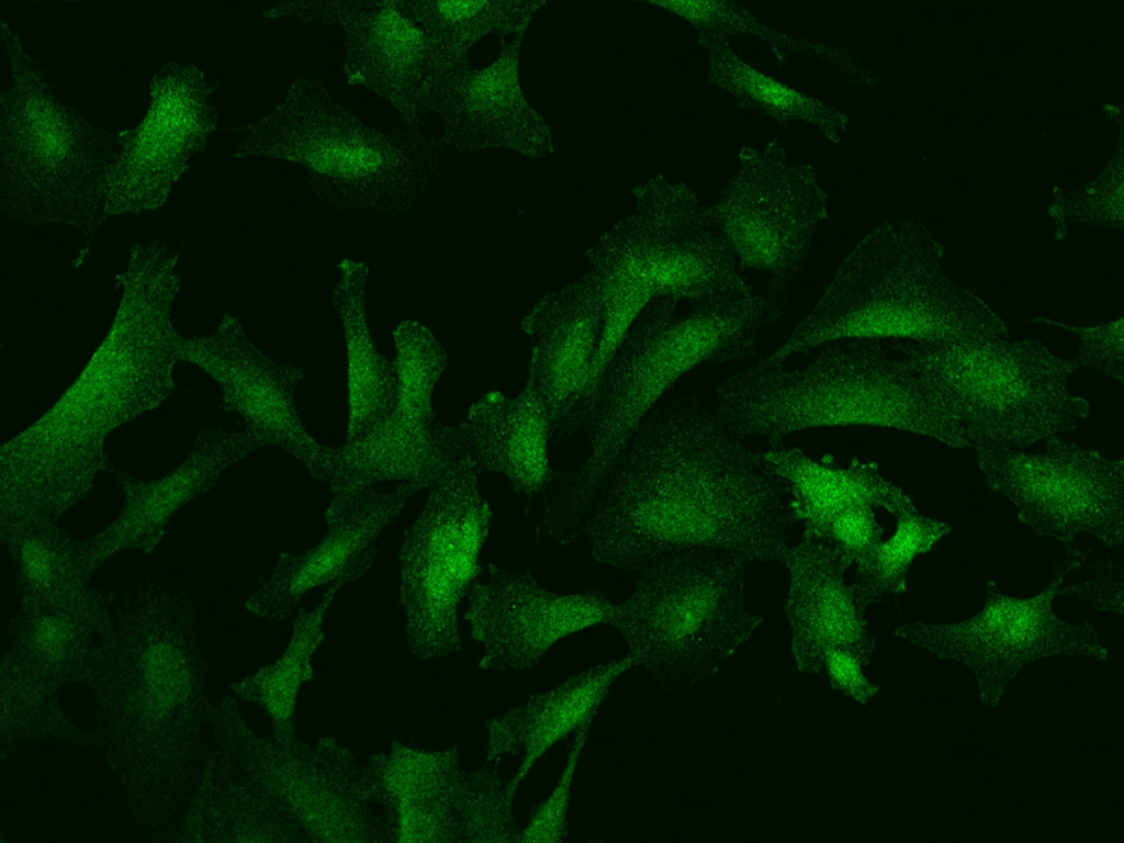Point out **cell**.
Instances as JSON below:
<instances>
[{"instance_id": "obj_4", "label": "cell", "mask_w": 1124, "mask_h": 843, "mask_svg": "<svg viewBox=\"0 0 1124 843\" xmlns=\"http://www.w3.org/2000/svg\"><path fill=\"white\" fill-rule=\"evenodd\" d=\"M1007 324L944 267L913 221L885 224L842 261L824 291L763 363L840 338L923 342L1009 337Z\"/></svg>"}, {"instance_id": "obj_10", "label": "cell", "mask_w": 1124, "mask_h": 843, "mask_svg": "<svg viewBox=\"0 0 1124 843\" xmlns=\"http://www.w3.org/2000/svg\"><path fill=\"white\" fill-rule=\"evenodd\" d=\"M615 606L599 592L549 589L531 567L491 563L470 591L467 620L483 651L481 668L519 672L536 666L563 638L609 625Z\"/></svg>"}, {"instance_id": "obj_16", "label": "cell", "mask_w": 1124, "mask_h": 843, "mask_svg": "<svg viewBox=\"0 0 1124 843\" xmlns=\"http://www.w3.org/2000/svg\"><path fill=\"white\" fill-rule=\"evenodd\" d=\"M789 575L788 610L805 642L851 641L863 623L845 580L848 570L823 540L801 537L782 559Z\"/></svg>"}, {"instance_id": "obj_7", "label": "cell", "mask_w": 1124, "mask_h": 843, "mask_svg": "<svg viewBox=\"0 0 1124 843\" xmlns=\"http://www.w3.org/2000/svg\"><path fill=\"white\" fill-rule=\"evenodd\" d=\"M445 468L407 529L398 553L400 588L415 633L459 642L458 607L479 576L493 519L481 470L454 426L438 429Z\"/></svg>"}, {"instance_id": "obj_14", "label": "cell", "mask_w": 1124, "mask_h": 843, "mask_svg": "<svg viewBox=\"0 0 1124 843\" xmlns=\"http://www.w3.org/2000/svg\"><path fill=\"white\" fill-rule=\"evenodd\" d=\"M636 666L628 653L616 661L599 663L487 720V766L507 757H520L519 767L507 782L514 798L537 761L572 731L591 723L616 679Z\"/></svg>"}, {"instance_id": "obj_2", "label": "cell", "mask_w": 1124, "mask_h": 843, "mask_svg": "<svg viewBox=\"0 0 1124 843\" xmlns=\"http://www.w3.org/2000/svg\"><path fill=\"white\" fill-rule=\"evenodd\" d=\"M715 408L743 438L769 443L809 429L870 426L965 448L956 422L898 339L840 338L777 363L753 360L717 384Z\"/></svg>"}, {"instance_id": "obj_17", "label": "cell", "mask_w": 1124, "mask_h": 843, "mask_svg": "<svg viewBox=\"0 0 1124 843\" xmlns=\"http://www.w3.org/2000/svg\"><path fill=\"white\" fill-rule=\"evenodd\" d=\"M897 527L853 567V592L863 603L900 593L915 558L948 535L952 526L917 509L895 517Z\"/></svg>"}, {"instance_id": "obj_3", "label": "cell", "mask_w": 1124, "mask_h": 843, "mask_svg": "<svg viewBox=\"0 0 1124 843\" xmlns=\"http://www.w3.org/2000/svg\"><path fill=\"white\" fill-rule=\"evenodd\" d=\"M774 315L760 294L732 301L657 299L629 327L603 370L584 435L586 452L560 476L553 501L565 516H588L628 441L687 373L755 357Z\"/></svg>"}, {"instance_id": "obj_18", "label": "cell", "mask_w": 1124, "mask_h": 843, "mask_svg": "<svg viewBox=\"0 0 1124 843\" xmlns=\"http://www.w3.org/2000/svg\"><path fill=\"white\" fill-rule=\"evenodd\" d=\"M591 723L577 730L571 751L552 794L543 801L527 827L518 833L516 841L559 842L567 833L566 812L574 772L581 751L587 740Z\"/></svg>"}, {"instance_id": "obj_12", "label": "cell", "mask_w": 1124, "mask_h": 843, "mask_svg": "<svg viewBox=\"0 0 1124 843\" xmlns=\"http://www.w3.org/2000/svg\"><path fill=\"white\" fill-rule=\"evenodd\" d=\"M418 490L409 483L376 490L326 525L315 544L281 553L262 582L258 595L262 607L279 614L317 586L364 576L375 563L381 536Z\"/></svg>"}, {"instance_id": "obj_20", "label": "cell", "mask_w": 1124, "mask_h": 843, "mask_svg": "<svg viewBox=\"0 0 1124 843\" xmlns=\"http://www.w3.org/2000/svg\"><path fill=\"white\" fill-rule=\"evenodd\" d=\"M875 509L861 506L841 513L831 521L822 538L847 569L854 566L881 540L883 529Z\"/></svg>"}, {"instance_id": "obj_11", "label": "cell", "mask_w": 1124, "mask_h": 843, "mask_svg": "<svg viewBox=\"0 0 1124 843\" xmlns=\"http://www.w3.org/2000/svg\"><path fill=\"white\" fill-rule=\"evenodd\" d=\"M531 342L527 385L538 396L550 441L584 436L587 387L603 331V307L588 270L567 285L543 295L526 315Z\"/></svg>"}, {"instance_id": "obj_19", "label": "cell", "mask_w": 1124, "mask_h": 843, "mask_svg": "<svg viewBox=\"0 0 1124 843\" xmlns=\"http://www.w3.org/2000/svg\"><path fill=\"white\" fill-rule=\"evenodd\" d=\"M1077 337L1078 355L1076 367L1087 368L1097 374L1122 382L1123 380V318L1102 322L1092 326H1068Z\"/></svg>"}, {"instance_id": "obj_8", "label": "cell", "mask_w": 1124, "mask_h": 843, "mask_svg": "<svg viewBox=\"0 0 1124 843\" xmlns=\"http://www.w3.org/2000/svg\"><path fill=\"white\" fill-rule=\"evenodd\" d=\"M748 563L697 549L670 553L639 572L609 621L637 666L655 671L688 645L746 632L755 623L745 607Z\"/></svg>"}, {"instance_id": "obj_5", "label": "cell", "mask_w": 1124, "mask_h": 843, "mask_svg": "<svg viewBox=\"0 0 1124 843\" xmlns=\"http://www.w3.org/2000/svg\"><path fill=\"white\" fill-rule=\"evenodd\" d=\"M898 342L976 452L1063 437L1090 413L1070 382L1076 363L1036 339Z\"/></svg>"}, {"instance_id": "obj_15", "label": "cell", "mask_w": 1124, "mask_h": 843, "mask_svg": "<svg viewBox=\"0 0 1124 843\" xmlns=\"http://www.w3.org/2000/svg\"><path fill=\"white\" fill-rule=\"evenodd\" d=\"M763 453L788 488L802 537L822 540L831 521L855 507L883 508L895 517L917 509L913 501L887 480L874 461H819L784 442L769 443Z\"/></svg>"}, {"instance_id": "obj_6", "label": "cell", "mask_w": 1124, "mask_h": 843, "mask_svg": "<svg viewBox=\"0 0 1124 843\" xmlns=\"http://www.w3.org/2000/svg\"><path fill=\"white\" fill-rule=\"evenodd\" d=\"M708 228L694 212H664L593 250L589 271L603 307L594 382L652 301H732L754 292L723 239Z\"/></svg>"}, {"instance_id": "obj_13", "label": "cell", "mask_w": 1124, "mask_h": 843, "mask_svg": "<svg viewBox=\"0 0 1124 843\" xmlns=\"http://www.w3.org/2000/svg\"><path fill=\"white\" fill-rule=\"evenodd\" d=\"M454 428L481 473L505 479L528 507L539 506L554 488L560 475L550 463L549 424L530 387L510 397L486 394Z\"/></svg>"}, {"instance_id": "obj_9", "label": "cell", "mask_w": 1124, "mask_h": 843, "mask_svg": "<svg viewBox=\"0 0 1124 843\" xmlns=\"http://www.w3.org/2000/svg\"><path fill=\"white\" fill-rule=\"evenodd\" d=\"M989 488L1007 499L1018 519L1039 538L1070 548L1088 536L1108 548L1123 543L1122 458L1064 440L1044 449L976 452Z\"/></svg>"}, {"instance_id": "obj_21", "label": "cell", "mask_w": 1124, "mask_h": 843, "mask_svg": "<svg viewBox=\"0 0 1124 843\" xmlns=\"http://www.w3.org/2000/svg\"><path fill=\"white\" fill-rule=\"evenodd\" d=\"M1122 584V562L1106 558L1093 567L1083 583L1069 586L1067 591L1079 599L1097 604V607L1117 608L1121 606Z\"/></svg>"}, {"instance_id": "obj_1", "label": "cell", "mask_w": 1124, "mask_h": 843, "mask_svg": "<svg viewBox=\"0 0 1124 843\" xmlns=\"http://www.w3.org/2000/svg\"><path fill=\"white\" fill-rule=\"evenodd\" d=\"M796 522L788 488L696 394L643 418L599 491L584 537L593 560L641 572L670 553L709 549L782 562Z\"/></svg>"}]
</instances>
